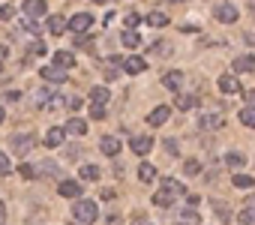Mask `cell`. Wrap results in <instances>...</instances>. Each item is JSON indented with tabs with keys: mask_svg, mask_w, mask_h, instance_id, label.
Listing matches in <instances>:
<instances>
[{
	"mask_svg": "<svg viewBox=\"0 0 255 225\" xmlns=\"http://www.w3.org/2000/svg\"><path fill=\"white\" fill-rule=\"evenodd\" d=\"M183 195H186V186L177 183L174 177H165V180H162V189L153 195V204H156V207H171V204H174L177 198H183Z\"/></svg>",
	"mask_w": 255,
	"mask_h": 225,
	"instance_id": "obj_1",
	"label": "cell"
},
{
	"mask_svg": "<svg viewBox=\"0 0 255 225\" xmlns=\"http://www.w3.org/2000/svg\"><path fill=\"white\" fill-rule=\"evenodd\" d=\"M72 216H75L78 222L90 225V222H96V219H99V207H96V201H90V198H75Z\"/></svg>",
	"mask_w": 255,
	"mask_h": 225,
	"instance_id": "obj_2",
	"label": "cell"
},
{
	"mask_svg": "<svg viewBox=\"0 0 255 225\" xmlns=\"http://www.w3.org/2000/svg\"><path fill=\"white\" fill-rule=\"evenodd\" d=\"M39 141H36V135H30V132H15L12 138H9V147H12V153H18V156H27L33 147H36Z\"/></svg>",
	"mask_w": 255,
	"mask_h": 225,
	"instance_id": "obj_3",
	"label": "cell"
},
{
	"mask_svg": "<svg viewBox=\"0 0 255 225\" xmlns=\"http://www.w3.org/2000/svg\"><path fill=\"white\" fill-rule=\"evenodd\" d=\"M213 15H216V21H222V24H234V21L240 18V12H237L234 3H219V6L213 9Z\"/></svg>",
	"mask_w": 255,
	"mask_h": 225,
	"instance_id": "obj_4",
	"label": "cell"
},
{
	"mask_svg": "<svg viewBox=\"0 0 255 225\" xmlns=\"http://www.w3.org/2000/svg\"><path fill=\"white\" fill-rule=\"evenodd\" d=\"M129 147H132L135 156H147V153L153 150V138H150V135H132V138H129Z\"/></svg>",
	"mask_w": 255,
	"mask_h": 225,
	"instance_id": "obj_5",
	"label": "cell"
},
{
	"mask_svg": "<svg viewBox=\"0 0 255 225\" xmlns=\"http://www.w3.org/2000/svg\"><path fill=\"white\" fill-rule=\"evenodd\" d=\"M198 126L201 129H222L225 126V117L219 114V111H204V114L198 117Z\"/></svg>",
	"mask_w": 255,
	"mask_h": 225,
	"instance_id": "obj_6",
	"label": "cell"
},
{
	"mask_svg": "<svg viewBox=\"0 0 255 225\" xmlns=\"http://www.w3.org/2000/svg\"><path fill=\"white\" fill-rule=\"evenodd\" d=\"M90 27H93V15H90V12H78V15L69 18V30H72V33H84V30H90Z\"/></svg>",
	"mask_w": 255,
	"mask_h": 225,
	"instance_id": "obj_7",
	"label": "cell"
},
{
	"mask_svg": "<svg viewBox=\"0 0 255 225\" xmlns=\"http://www.w3.org/2000/svg\"><path fill=\"white\" fill-rule=\"evenodd\" d=\"M183 81H186V78H183V72H180V69H171V72H165V75H162V87H168L171 93H180Z\"/></svg>",
	"mask_w": 255,
	"mask_h": 225,
	"instance_id": "obj_8",
	"label": "cell"
},
{
	"mask_svg": "<svg viewBox=\"0 0 255 225\" xmlns=\"http://www.w3.org/2000/svg\"><path fill=\"white\" fill-rule=\"evenodd\" d=\"M57 192H60L63 198H81L84 186H81L78 180H60V183H57Z\"/></svg>",
	"mask_w": 255,
	"mask_h": 225,
	"instance_id": "obj_9",
	"label": "cell"
},
{
	"mask_svg": "<svg viewBox=\"0 0 255 225\" xmlns=\"http://www.w3.org/2000/svg\"><path fill=\"white\" fill-rule=\"evenodd\" d=\"M45 0H24V6H21V15H30V18H42L45 15Z\"/></svg>",
	"mask_w": 255,
	"mask_h": 225,
	"instance_id": "obj_10",
	"label": "cell"
},
{
	"mask_svg": "<svg viewBox=\"0 0 255 225\" xmlns=\"http://www.w3.org/2000/svg\"><path fill=\"white\" fill-rule=\"evenodd\" d=\"M216 87H219L222 93H240V81H237V75H234V72H225V75H219Z\"/></svg>",
	"mask_w": 255,
	"mask_h": 225,
	"instance_id": "obj_11",
	"label": "cell"
},
{
	"mask_svg": "<svg viewBox=\"0 0 255 225\" xmlns=\"http://www.w3.org/2000/svg\"><path fill=\"white\" fill-rule=\"evenodd\" d=\"M66 126H51L48 132H45V147H60L63 141H66Z\"/></svg>",
	"mask_w": 255,
	"mask_h": 225,
	"instance_id": "obj_12",
	"label": "cell"
},
{
	"mask_svg": "<svg viewBox=\"0 0 255 225\" xmlns=\"http://www.w3.org/2000/svg\"><path fill=\"white\" fill-rule=\"evenodd\" d=\"M168 117H171V108H168V105H156L150 114H147V123H150V126H162Z\"/></svg>",
	"mask_w": 255,
	"mask_h": 225,
	"instance_id": "obj_13",
	"label": "cell"
},
{
	"mask_svg": "<svg viewBox=\"0 0 255 225\" xmlns=\"http://www.w3.org/2000/svg\"><path fill=\"white\" fill-rule=\"evenodd\" d=\"M42 81H51V84H60V81H66V69L63 66H42Z\"/></svg>",
	"mask_w": 255,
	"mask_h": 225,
	"instance_id": "obj_14",
	"label": "cell"
},
{
	"mask_svg": "<svg viewBox=\"0 0 255 225\" xmlns=\"http://www.w3.org/2000/svg\"><path fill=\"white\" fill-rule=\"evenodd\" d=\"M120 147H123V144H120V138H117V135H102V141H99V150H102L105 156H117V153H120Z\"/></svg>",
	"mask_w": 255,
	"mask_h": 225,
	"instance_id": "obj_15",
	"label": "cell"
},
{
	"mask_svg": "<svg viewBox=\"0 0 255 225\" xmlns=\"http://www.w3.org/2000/svg\"><path fill=\"white\" fill-rule=\"evenodd\" d=\"M63 30H69L66 15H48V33H51V36H60Z\"/></svg>",
	"mask_w": 255,
	"mask_h": 225,
	"instance_id": "obj_16",
	"label": "cell"
},
{
	"mask_svg": "<svg viewBox=\"0 0 255 225\" xmlns=\"http://www.w3.org/2000/svg\"><path fill=\"white\" fill-rule=\"evenodd\" d=\"M147 69V63H144V57H126L123 60V72H129V75H138V72H144Z\"/></svg>",
	"mask_w": 255,
	"mask_h": 225,
	"instance_id": "obj_17",
	"label": "cell"
},
{
	"mask_svg": "<svg viewBox=\"0 0 255 225\" xmlns=\"http://www.w3.org/2000/svg\"><path fill=\"white\" fill-rule=\"evenodd\" d=\"M195 105H198V99L189 93H177V99H174V108H180V111H192Z\"/></svg>",
	"mask_w": 255,
	"mask_h": 225,
	"instance_id": "obj_18",
	"label": "cell"
},
{
	"mask_svg": "<svg viewBox=\"0 0 255 225\" xmlns=\"http://www.w3.org/2000/svg\"><path fill=\"white\" fill-rule=\"evenodd\" d=\"M234 72H255V57L252 54H243L234 60Z\"/></svg>",
	"mask_w": 255,
	"mask_h": 225,
	"instance_id": "obj_19",
	"label": "cell"
},
{
	"mask_svg": "<svg viewBox=\"0 0 255 225\" xmlns=\"http://www.w3.org/2000/svg\"><path fill=\"white\" fill-rule=\"evenodd\" d=\"M120 42L126 45V48H138V42H141V36L132 30V27H126L123 33H120Z\"/></svg>",
	"mask_w": 255,
	"mask_h": 225,
	"instance_id": "obj_20",
	"label": "cell"
},
{
	"mask_svg": "<svg viewBox=\"0 0 255 225\" xmlns=\"http://www.w3.org/2000/svg\"><path fill=\"white\" fill-rule=\"evenodd\" d=\"M54 63L63 66V69H72L75 66V54L72 51H54Z\"/></svg>",
	"mask_w": 255,
	"mask_h": 225,
	"instance_id": "obj_21",
	"label": "cell"
},
{
	"mask_svg": "<svg viewBox=\"0 0 255 225\" xmlns=\"http://www.w3.org/2000/svg\"><path fill=\"white\" fill-rule=\"evenodd\" d=\"M66 132H69V135H84V132H87V123H84L81 117H69V120H66Z\"/></svg>",
	"mask_w": 255,
	"mask_h": 225,
	"instance_id": "obj_22",
	"label": "cell"
},
{
	"mask_svg": "<svg viewBox=\"0 0 255 225\" xmlns=\"http://www.w3.org/2000/svg\"><path fill=\"white\" fill-rule=\"evenodd\" d=\"M138 180H141V183H153V180H156V168H153L150 162H141V165H138Z\"/></svg>",
	"mask_w": 255,
	"mask_h": 225,
	"instance_id": "obj_23",
	"label": "cell"
},
{
	"mask_svg": "<svg viewBox=\"0 0 255 225\" xmlns=\"http://www.w3.org/2000/svg\"><path fill=\"white\" fill-rule=\"evenodd\" d=\"M108 99H111V90H108V87H90V102L105 105Z\"/></svg>",
	"mask_w": 255,
	"mask_h": 225,
	"instance_id": "obj_24",
	"label": "cell"
},
{
	"mask_svg": "<svg viewBox=\"0 0 255 225\" xmlns=\"http://www.w3.org/2000/svg\"><path fill=\"white\" fill-rule=\"evenodd\" d=\"M225 165H228L231 171H240V168L246 165V159H243V153H237V150H231V153L225 156Z\"/></svg>",
	"mask_w": 255,
	"mask_h": 225,
	"instance_id": "obj_25",
	"label": "cell"
},
{
	"mask_svg": "<svg viewBox=\"0 0 255 225\" xmlns=\"http://www.w3.org/2000/svg\"><path fill=\"white\" fill-rule=\"evenodd\" d=\"M78 177H81V180H99V177H102V171H99L96 165H90V162H87V165H81V168H78Z\"/></svg>",
	"mask_w": 255,
	"mask_h": 225,
	"instance_id": "obj_26",
	"label": "cell"
},
{
	"mask_svg": "<svg viewBox=\"0 0 255 225\" xmlns=\"http://www.w3.org/2000/svg\"><path fill=\"white\" fill-rule=\"evenodd\" d=\"M240 123H243V126H249V129H255V105L240 108Z\"/></svg>",
	"mask_w": 255,
	"mask_h": 225,
	"instance_id": "obj_27",
	"label": "cell"
},
{
	"mask_svg": "<svg viewBox=\"0 0 255 225\" xmlns=\"http://www.w3.org/2000/svg\"><path fill=\"white\" fill-rule=\"evenodd\" d=\"M144 21H147L150 27H165V24H168V15H162V12H147Z\"/></svg>",
	"mask_w": 255,
	"mask_h": 225,
	"instance_id": "obj_28",
	"label": "cell"
},
{
	"mask_svg": "<svg viewBox=\"0 0 255 225\" xmlns=\"http://www.w3.org/2000/svg\"><path fill=\"white\" fill-rule=\"evenodd\" d=\"M234 186H237V189H252V186H255V177H249V174H234Z\"/></svg>",
	"mask_w": 255,
	"mask_h": 225,
	"instance_id": "obj_29",
	"label": "cell"
},
{
	"mask_svg": "<svg viewBox=\"0 0 255 225\" xmlns=\"http://www.w3.org/2000/svg\"><path fill=\"white\" fill-rule=\"evenodd\" d=\"M39 174H51V177H57V174H60V165H57V162H42Z\"/></svg>",
	"mask_w": 255,
	"mask_h": 225,
	"instance_id": "obj_30",
	"label": "cell"
},
{
	"mask_svg": "<svg viewBox=\"0 0 255 225\" xmlns=\"http://www.w3.org/2000/svg\"><path fill=\"white\" fill-rule=\"evenodd\" d=\"M18 174H21V177H24V180H33V177H36V174H39V171H36V168H33V165H27V162H24V165H18Z\"/></svg>",
	"mask_w": 255,
	"mask_h": 225,
	"instance_id": "obj_31",
	"label": "cell"
},
{
	"mask_svg": "<svg viewBox=\"0 0 255 225\" xmlns=\"http://www.w3.org/2000/svg\"><path fill=\"white\" fill-rule=\"evenodd\" d=\"M141 21H144V15H138V12H126V27H132V30H135Z\"/></svg>",
	"mask_w": 255,
	"mask_h": 225,
	"instance_id": "obj_32",
	"label": "cell"
},
{
	"mask_svg": "<svg viewBox=\"0 0 255 225\" xmlns=\"http://www.w3.org/2000/svg\"><path fill=\"white\" fill-rule=\"evenodd\" d=\"M90 117H93V120H105V105L93 102V105H90Z\"/></svg>",
	"mask_w": 255,
	"mask_h": 225,
	"instance_id": "obj_33",
	"label": "cell"
},
{
	"mask_svg": "<svg viewBox=\"0 0 255 225\" xmlns=\"http://www.w3.org/2000/svg\"><path fill=\"white\" fill-rule=\"evenodd\" d=\"M183 171H186V174H198V171H201V162H198V159H186V162H183Z\"/></svg>",
	"mask_w": 255,
	"mask_h": 225,
	"instance_id": "obj_34",
	"label": "cell"
},
{
	"mask_svg": "<svg viewBox=\"0 0 255 225\" xmlns=\"http://www.w3.org/2000/svg\"><path fill=\"white\" fill-rule=\"evenodd\" d=\"M9 171H12V162L6 159V153H0V177H6Z\"/></svg>",
	"mask_w": 255,
	"mask_h": 225,
	"instance_id": "obj_35",
	"label": "cell"
},
{
	"mask_svg": "<svg viewBox=\"0 0 255 225\" xmlns=\"http://www.w3.org/2000/svg\"><path fill=\"white\" fill-rule=\"evenodd\" d=\"M21 24H24V30H27V33H39V24H36V18L24 15V21H21Z\"/></svg>",
	"mask_w": 255,
	"mask_h": 225,
	"instance_id": "obj_36",
	"label": "cell"
},
{
	"mask_svg": "<svg viewBox=\"0 0 255 225\" xmlns=\"http://www.w3.org/2000/svg\"><path fill=\"white\" fill-rule=\"evenodd\" d=\"M240 222H243V225H255V210H252V207H246V210L240 213Z\"/></svg>",
	"mask_w": 255,
	"mask_h": 225,
	"instance_id": "obj_37",
	"label": "cell"
},
{
	"mask_svg": "<svg viewBox=\"0 0 255 225\" xmlns=\"http://www.w3.org/2000/svg\"><path fill=\"white\" fill-rule=\"evenodd\" d=\"M165 150H168L171 156H180V144H177V138H168V141H165Z\"/></svg>",
	"mask_w": 255,
	"mask_h": 225,
	"instance_id": "obj_38",
	"label": "cell"
},
{
	"mask_svg": "<svg viewBox=\"0 0 255 225\" xmlns=\"http://www.w3.org/2000/svg\"><path fill=\"white\" fill-rule=\"evenodd\" d=\"M213 207H216V213H219L222 219H231V213L225 210V204H222V201H213Z\"/></svg>",
	"mask_w": 255,
	"mask_h": 225,
	"instance_id": "obj_39",
	"label": "cell"
},
{
	"mask_svg": "<svg viewBox=\"0 0 255 225\" xmlns=\"http://www.w3.org/2000/svg\"><path fill=\"white\" fill-rule=\"evenodd\" d=\"M15 12H12V6H0V21H9Z\"/></svg>",
	"mask_w": 255,
	"mask_h": 225,
	"instance_id": "obj_40",
	"label": "cell"
},
{
	"mask_svg": "<svg viewBox=\"0 0 255 225\" xmlns=\"http://www.w3.org/2000/svg\"><path fill=\"white\" fill-rule=\"evenodd\" d=\"M30 51H33V54H45V42H33Z\"/></svg>",
	"mask_w": 255,
	"mask_h": 225,
	"instance_id": "obj_41",
	"label": "cell"
},
{
	"mask_svg": "<svg viewBox=\"0 0 255 225\" xmlns=\"http://www.w3.org/2000/svg\"><path fill=\"white\" fill-rule=\"evenodd\" d=\"M66 156H69V159H78V156H81V147H66Z\"/></svg>",
	"mask_w": 255,
	"mask_h": 225,
	"instance_id": "obj_42",
	"label": "cell"
},
{
	"mask_svg": "<svg viewBox=\"0 0 255 225\" xmlns=\"http://www.w3.org/2000/svg\"><path fill=\"white\" fill-rule=\"evenodd\" d=\"M183 219H186V222H198V213H195V210H183Z\"/></svg>",
	"mask_w": 255,
	"mask_h": 225,
	"instance_id": "obj_43",
	"label": "cell"
},
{
	"mask_svg": "<svg viewBox=\"0 0 255 225\" xmlns=\"http://www.w3.org/2000/svg\"><path fill=\"white\" fill-rule=\"evenodd\" d=\"M246 102H249V105H255V87H252V90H246Z\"/></svg>",
	"mask_w": 255,
	"mask_h": 225,
	"instance_id": "obj_44",
	"label": "cell"
},
{
	"mask_svg": "<svg viewBox=\"0 0 255 225\" xmlns=\"http://www.w3.org/2000/svg\"><path fill=\"white\" fill-rule=\"evenodd\" d=\"M0 225H6V207L0 204Z\"/></svg>",
	"mask_w": 255,
	"mask_h": 225,
	"instance_id": "obj_45",
	"label": "cell"
},
{
	"mask_svg": "<svg viewBox=\"0 0 255 225\" xmlns=\"http://www.w3.org/2000/svg\"><path fill=\"white\" fill-rule=\"evenodd\" d=\"M246 207H252V210H255V195H249V198H246Z\"/></svg>",
	"mask_w": 255,
	"mask_h": 225,
	"instance_id": "obj_46",
	"label": "cell"
},
{
	"mask_svg": "<svg viewBox=\"0 0 255 225\" xmlns=\"http://www.w3.org/2000/svg\"><path fill=\"white\" fill-rule=\"evenodd\" d=\"M0 60H6V45H0Z\"/></svg>",
	"mask_w": 255,
	"mask_h": 225,
	"instance_id": "obj_47",
	"label": "cell"
},
{
	"mask_svg": "<svg viewBox=\"0 0 255 225\" xmlns=\"http://www.w3.org/2000/svg\"><path fill=\"white\" fill-rule=\"evenodd\" d=\"M3 117H6V114H3V108H0V123H3Z\"/></svg>",
	"mask_w": 255,
	"mask_h": 225,
	"instance_id": "obj_48",
	"label": "cell"
},
{
	"mask_svg": "<svg viewBox=\"0 0 255 225\" xmlns=\"http://www.w3.org/2000/svg\"><path fill=\"white\" fill-rule=\"evenodd\" d=\"M249 12H252V15H255V3H252V6H249Z\"/></svg>",
	"mask_w": 255,
	"mask_h": 225,
	"instance_id": "obj_49",
	"label": "cell"
},
{
	"mask_svg": "<svg viewBox=\"0 0 255 225\" xmlns=\"http://www.w3.org/2000/svg\"><path fill=\"white\" fill-rule=\"evenodd\" d=\"M69 225H84V222H78V219H75V222H69Z\"/></svg>",
	"mask_w": 255,
	"mask_h": 225,
	"instance_id": "obj_50",
	"label": "cell"
},
{
	"mask_svg": "<svg viewBox=\"0 0 255 225\" xmlns=\"http://www.w3.org/2000/svg\"><path fill=\"white\" fill-rule=\"evenodd\" d=\"M0 69H3V60H0Z\"/></svg>",
	"mask_w": 255,
	"mask_h": 225,
	"instance_id": "obj_51",
	"label": "cell"
}]
</instances>
